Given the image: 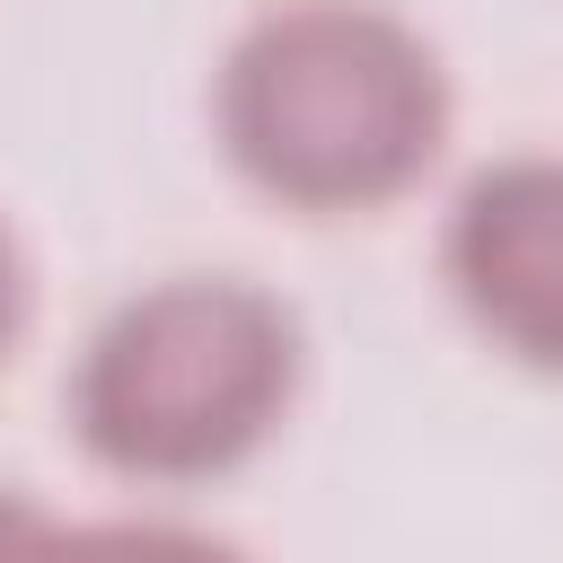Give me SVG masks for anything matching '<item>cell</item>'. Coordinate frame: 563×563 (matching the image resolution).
I'll list each match as a JSON object with an SVG mask.
<instances>
[{
	"label": "cell",
	"instance_id": "7a4b0ae2",
	"mask_svg": "<svg viewBox=\"0 0 563 563\" xmlns=\"http://www.w3.org/2000/svg\"><path fill=\"white\" fill-rule=\"evenodd\" d=\"M299 396V317L238 282L185 273L132 290L70 369V440L123 484H211L246 466Z\"/></svg>",
	"mask_w": 563,
	"mask_h": 563
},
{
	"label": "cell",
	"instance_id": "6da1fadb",
	"mask_svg": "<svg viewBox=\"0 0 563 563\" xmlns=\"http://www.w3.org/2000/svg\"><path fill=\"white\" fill-rule=\"evenodd\" d=\"M211 132L282 211H387L449 141V70L431 35L378 0H273L220 53Z\"/></svg>",
	"mask_w": 563,
	"mask_h": 563
},
{
	"label": "cell",
	"instance_id": "5b68a950",
	"mask_svg": "<svg viewBox=\"0 0 563 563\" xmlns=\"http://www.w3.org/2000/svg\"><path fill=\"white\" fill-rule=\"evenodd\" d=\"M0 563H62V528H53V510L26 501V493H9V484H0Z\"/></svg>",
	"mask_w": 563,
	"mask_h": 563
},
{
	"label": "cell",
	"instance_id": "3957f363",
	"mask_svg": "<svg viewBox=\"0 0 563 563\" xmlns=\"http://www.w3.org/2000/svg\"><path fill=\"white\" fill-rule=\"evenodd\" d=\"M440 282L501 361L563 378V158L475 167L440 229Z\"/></svg>",
	"mask_w": 563,
	"mask_h": 563
},
{
	"label": "cell",
	"instance_id": "8992f818",
	"mask_svg": "<svg viewBox=\"0 0 563 563\" xmlns=\"http://www.w3.org/2000/svg\"><path fill=\"white\" fill-rule=\"evenodd\" d=\"M26 255H18V238H9V220H0V361L18 352V334H26Z\"/></svg>",
	"mask_w": 563,
	"mask_h": 563
},
{
	"label": "cell",
	"instance_id": "277c9868",
	"mask_svg": "<svg viewBox=\"0 0 563 563\" xmlns=\"http://www.w3.org/2000/svg\"><path fill=\"white\" fill-rule=\"evenodd\" d=\"M62 563H246V554L176 519H88V528H62Z\"/></svg>",
	"mask_w": 563,
	"mask_h": 563
}]
</instances>
